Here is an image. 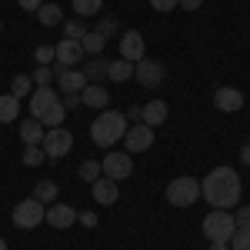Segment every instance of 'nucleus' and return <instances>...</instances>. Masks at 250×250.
<instances>
[{"mask_svg":"<svg viewBox=\"0 0 250 250\" xmlns=\"http://www.w3.org/2000/svg\"><path fill=\"white\" fill-rule=\"evenodd\" d=\"M240 193H244V184H240V173L233 167H213L204 180H200V197L210 204L213 210H230L240 204Z\"/></svg>","mask_w":250,"mask_h":250,"instance_id":"nucleus-1","label":"nucleus"},{"mask_svg":"<svg viewBox=\"0 0 250 250\" xmlns=\"http://www.w3.org/2000/svg\"><path fill=\"white\" fill-rule=\"evenodd\" d=\"M124 134H127V117L120 114V110H104L90 124V140H94L97 147H104V150H110L114 144H120Z\"/></svg>","mask_w":250,"mask_h":250,"instance_id":"nucleus-2","label":"nucleus"},{"mask_svg":"<svg viewBox=\"0 0 250 250\" xmlns=\"http://www.w3.org/2000/svg\"><path fill=\"white\" fill-rule=\"evenodd\" d=\"M14 227H20V230H34V227H40L43 224V217H47V204H40L37 197H27V200H20L17 207H14Z\"/></svg>","mask_w":250,"mask_h":250,"instance_id":"nucleus-3","label":"nucleus"},{"mask_svg":"<svg viewBox=\"0 0 250 250\" xmlns=\"http://www.w3.org/2000/svg\"><path fill=\"white\" fill-rule=\"evenodd\" d=\"M200 197V180L197 177H173L167 184V200L173 207H193Z\"/></svg>","mask_w":250,"mask_h":250,"instance_id":"nucleus-4","label":"nucleus"},{"mask_svg":"<svg viewBox=\"0 0 250 250\" xmlns=\"http://www.w3.org/2000/svg\"><path fill=\"white\" fill-rule=\"evenodd\" d=\"M237 230V224H233V213L230 210H210L204 217V237L207 240H220V244H227L230 240V233Z\"/></svg>","mask_w":250,"mask_h":250,"instance_id":"nucleus-5","label":"nucleus"},{"mask_svg":"<svg viewBox=\"0 0 250 250\" xmlns=\"http://www.w3.org/2000/svg\"><path fill=\"white\" fill-rule=\"evenodd\" d=\"M40 147H43L47 160H63V157L70 154V147H74V134L63 130V127H54V130L43 134V144Z\"/></svg>","mask_w":250,"mask_h":250,"instance_id":"nucleus-6","label":"nucleus"},{"mask_svg":"<svg viewBox=\"0 0 250 250\" xmlns=\"http://www.w3.org/2000/svg\"><path fill=\"white\" fill-rule=\"evenodd\" d=\"M100 170H104V177H110V180H127L134 173V157L127 154V150H110V154L100 160Z\"/></svg>","mask_w":250,"mask_h":250,"instance_id":"nucleus-7","label":"nucleus"},{"mask_svg":"<svg viewBox=\"0 0 250 250\" xmlns=\"http://www.w3.org/2000/svg\"><path fill=\"white\" fill-rule=\"evenodd\" d=\"M124 147H127V154H144V150H150V147H154V127H147L144 120L134 124V127H127Z\"/></svg>","mask_w":250,"mask_h":250,"instance_id":"nucleus-8","label":"nucleus"},{"mask_svg":"<svg viewBox=\"0 0 250 250\" xmlns=\"http://www.w3.org/2000/svg\"><path fill=\"white\" fill-rule=\"evenodd\" d=\"M147 57V40L140 30H124L120 34V60H130V63H140Z\"/></svg>","mask_w":250,"mask_h":250,"instance_id":"nucleus-9","label":"nucleus"},{"mask_svg":"<svg viewBox=\"0 0 250 250\" xmlns=\"http://www.w3.org/2000/svg\"><path fill=\"white\" fill-rule=\"evenodd\" d=\"M54 80H57L60 94H80V90L87 87V77H83V70L63 67V63H57V67H54Z\"/></svg>","mask_w":250,"mask_h":250,"instance_id":"nucleus-10","label":"nucleus"},{"mask_svg":"<svg viewBox=\"0 0 250 250\" xmlns=\"http://www.w3.org/2000/svg\"><path fill=\"white\" fill-rule=\"evenodd\" d=\"M134 77L140 87H160L164 83V63L160 60H140V63H134Z\"/></svg>","mask_w":250,"mask_h":250,"instance_id":"nucleus-11","label":"nucleus"},{"mask_svg":"<svg viewBox=\"0 0 250 250\" xmlns=\"http://www.w3.org/2000/svg\"><path fill=\"white\" fill-rule=\"evenodd\" d=\"M43 220H47L54 230H67V227L77 224V210H74L70 204H57V200H54V204L47 207V217H43Z\"/></svg>","mask_w":250,"mask_h":250,"instance_id":"nucleus-12","label":"nucleus"},{"mask_svg":"<svg viewBox=\"0 0 250 250\" xmlns=\"http://www.w3.org/2000/svg\"><path fill=\"white\" fill-rule=\"evenodd\" d=\"M57 100H60V97L54 94V87H34V94L27 97V104H30V117H34V120H40V117L47 114Z\"/></svg>","mask_w":250,"mask_h":250,"instance_id":"nucleus-13","label":"nucleus"},{"mask_svg":"<svg viewBox=\"0 0 250 250\" xmlns=\"http://www.w3.org/2000/svg\"><path fill=\"white\" fill-rule=\"evenodd\" d=\"M94 204L97 207H110V204H117V197H120V190H117V180H110V177H97L94 184Z\"/></svg>","mask_w":250,"mask_h":250,"instance_id":"nucleus-14","label":"nucleus"},{"mask_svg":"<svg viewBox=\"0 0 250 250\" xmlns=\"http://www.w3.org/2000/svg\"><path fill=\"white\" fill-rule=\"evenodd\" d=\"M80 57H83L80 40L63 37L60 43H54V60H57V63H63V67H74V63H80Z\"/></svg>","mask_w":250,"mask_h":250,"instance_id":"nucleus-15","label":"nucleus"},{"mask_svg":"<svg viewBox=\"0 0 250 250\" xmlns=\"http://www.w3.org/2000/svg\"><path fill=\"white\" fill-rule=\"evenodd\" d=\"M213 107L224 114H237L244 107V94L237 87H220V90H213Z\"/></svg>","mask_w":250,"mask_h":250,"instance_id":"nucleus-16","label":"nucleus"},{"mask_svg":"<svg viewBox=\"0 0 250 250\" xmlns=\"http://www.w3.org/2000/svg\"><path fill=\"white\" fill-rule=\"evenodd\" d=\"M80 104H83V107H94V110H104V107L110 104V94H107L100 83H87V87L80 90Z\"/></svg>","mask_w":250,"mask_h":250,"instance_id":"nucleus-17","label":"nucleus"},{"mask_svg":"<svg viewBox=\"0 0 250 250\" xmlns=\"http://www.w3.org/2000/svg\"><path fill=\"white\" fill-rule=\"evenodd\" d=\"M43 134H47V127H43L40 120H34V117L20 124V140H23L27 147H34V144H43Z\"/></svg>","mask_w":250,"mask_h":250,"instance_id":"nucleus-18","label":"nucleus"},{"mask_svg":"<svg viewBox=\"0 0 250 250\" xmlns=\"http://www.w3.org/2000/svg\"><path fill=\"white\" fill-rule=\"evenodd\" d=\"M20 117V97H14L10 90L0 94V124H14Z\"/></svg>","mask_w":250,"mask_h":250,"instance_id":"nucleus-19","label":"nucleus"},{"mask_svg":"<svg viewBox=\"0 0 250 250\" xmlns=\"http://www.w3.org/2000/svg\"><path fill=\"white\" fill-rule=\"evenodd\" d=\"M167 114H170V110H167L164 100H150V104L144 107V124H147V127H160V124L167 120Z\"/></svg>","mask_w":250,"mask_h":250,"instance_id":"nucleus-20","label":"nucleus"},{"mask_svg":"<svg viewBox=\"0 0 250 250\" xmlns=\"http://www.w3.org/2000/svg\"><path fill=\"white\" fill-rule=\"evenodd\" d=\"M130 77H134V63H130V60H110V67H107V80H114V83H127Z\"/></svg>","mask_w":250,"mask_h":250,"instance_id":"nucleus-21","label":"nucleus"},{"mask_svg":"<svg viewBox=\"0 0 250 250\" xmlns=\"http://www.w3.org/2000/svg\"><path fill=\"white\" fill-rule=\"evenodd\" d=\"M107 67H110V60H104V57H94V60H87L80 70H83V77H87V83H97V80H104L107 77Z\"/></svg>","mask_w":250,"mask_h":250,"instance_id":"nucleus-22","label":"nucleus"},{"mask_svg":"<svg viewBox=\"0 0 250 250\" xmlns=\"http://www.w3.org/2000/svg\"><path fill=\"white\" fill-rule=\"evenodd\" d=\"M37 17H40L43 27H57V23H63V10H60L57 3H40Z\"/></svg>","mask_w":250,"mask_h":250,"instance_id":"nucleus-23","label":"nucleus"},{"mask_svg":"<svg viewBox=\"0 0 250 250\" xmlns=\"http://www.w3.org/2000/svg\"><path fill=\"white\" fill-rule=\"evenodd\" d=\"M80 47H83V54H90V57H100L104 54V47H107V40L100 37L97 30H87L83 40H80Z\"/></svg>","mask_w":250,"mask_h":250,"instance_id":"nucleus-24","label":"nucleus"},{"mask_svg":"<svg viewBox=\"0 0 250 250\" xmlns=\"http://www.w3.org/2000/svg\"><path fill=\"white\" fill-rule=\"evenodd\" d=\"M57 193H60V187L54 180H37V187H34V197H37L40 204H47V207L57 200Z\"/></svg>","mask_w":250,"mask_h":250,"instance_id":"nucleus-25","label":"nucleus"},{"mask_svg":"<svg viewBox=\"0 0 250 250\" xmlns=\"http://www.w3.org/2000/svg\"><path fill=\"white\" fill-rule=\"evenodd\" d=\"M10 94L20 97V100L30 97V94H34V77H30V74H17V77L10 80Z\"/></svg>","mask_w":250,"mask_h":250,"instance_id":"nucleus-26","label":"nucleus"},{"mask_svg":"<svg viewBox=\"0 0 250 250\" xmlns=\"http://www.w3.org/2000/svg\"><path fill=\"white\" fill-rule=\"evenodd\" d=\"M63 117H67V110H63V104H54V107H50V110H47V114L40 117V124H43V127H47V130H54V127H60V124H63Z\"/></svg>","mask_w":250,"mask_h":250,"instance_id":"nucleus-27","label":"nucleus"},{"mask_svg":"<svg viewBox=\"0 0 250 250\" xmlns=\"http://www.w3.org/2000/svg\"><path fill=\"white\" fill-rule=\"evenodd\" d=\"M100 7H104V0H74L77 17H94V14H100Z\"/></svg>","mask_w":250,"mask_h":250,"instance_id":"nucleus-28","label":"nucleus"},{"mask_svg":"<svg viewBox=\"0 0 250 250\" xmlns=\"http://www.w3.org/2000/svg\"><path fill=\"white\" fill-rule=\"evenodd\" d=\"M83 34H87V23H83V20H63V37L83 40Z\"/></svg>","mask_w":250,"mask_h":250,"instance_id":"nucleus-29","label":"nucleus"},{"mask_svg":"<svg viewBox=\"0 0 250 250\" xmlns=\"http://www.w3.org/2000/svg\"><path fill=\"white\" fill-rule=\"evenodd\" d=\"M43 160H47V154H43V147H40V144H34V147H27V150H23V164H27V167H40Z\"/></svg>","mask_w":250,"mask_h":250,"instance_id":"nucleus-30","label":"nucleus"},{"mask_svg":"<svg viewBox=\"0 0 250 250\" xmlns=\"http://www.w3.org/2000/svg\"><path fill=\"white\" fill-rule=\"evenodd\" d=\"M77 173H80V180H90V184H94V180H97L104 170H100V160H83Z\"/></svg>","mask_w":250,"mask_h":250,"instance_id":"nucleus-31","label":"nucleus"},{"mask_svg":"<svg viewBox=\"0 0 250 250\" xmlns=\"http://www.w3.org/2000/svg\"><path fill=\"white\" fill-rule=\"evenodd\" d=\"M227 244H230V250H250V230H240V227H237Z\"/></svg>","mask_w":250,"mask_h":250,"instance_id":"nucleus-32","label":"nucleus"},{"mask_svg":"<svg viewBox=\"0 0 250 250\" xmlns=\"http://www.w3.org/2000/svg\"><path fill=\"white\" fill-rule=\"evenodd\" d=\"M117 30H120V23H117V17H104V20H97V34L107 40V37H114Z\"/></svg>","mask_w":250,"mask_h":250,"instance_id":"nucleus-33","label":"nucleus"},{"mask_svg":"<svg viewBox=\"0 0 250 250\" xmlns=\"http://www.w3.org/2000/svg\"><path fill=\"white\" fill-rule=\"evenodd\" d=\"M34 57H37V67H47V63H54V43H37Z\"/></svg>","mask_w":250,"mask_h":250,"instance_id":"nucleus-34","label":"nucleus"},{"mask_svg":"<svg viewBox=\"0 0 250 250\" xmlns=\"http://www.w3.org/2000/svg\"><path fill=\"white\" fill-rule=\"evenodd\" d=\"M30 77H34V87H50L54 83V67H37Z\"/></svg>","mask_w":250,"mask_h":250,"instance_id":"nucleus-35","label":"nucleus"},{"mask_svg":"<svg viewBox=\"0 0 250 250\" xmlns=\"http://www.w3.org/2000/svg\"><path fill=\"white\" fill-rule=\"evenodd\" d=\"M233 224H237L240 230H250V207H240V210L233 213Z\"/></svg>","mask_w":250,"mask_h":250,"instance_id":"nucleus-36","label":"nucleus"},{"mask_svg":"<svg viewBox=\"0 0 250 250\" xmlns=\"http://www.w3.org/2000/svg\"><path fill=\"white\" fill-rule=\"evenodd\" d=\"M150 7H154V10H160V14H167V10H173V7H177V0H150Z\"/></svg>","mask_w":250,"mask_h":250,"instance_id":"nucleus-37","label":"nucleus"},{"mask_svg":"<svg viewBox=\"0 0 250 250\" xmlns=\"http://www.w3.org/2000/svg\"><path fill=\"white\" fill-rule=\"evenodd\" d=\"M63 110H74V107H80V94H63Z\"/></svg>","mask_w":250,"mask_h":250,"instance_id":"nucleus-38","label":"nucleus"},{"mask_svg":"<svg viewBox=\"0 0 250 250\" xmlns=\"http://www.w3.org/2000/svg\"><path fill=\"white\" fill-rule=\"evenodd\" d=\"M17 3H20V10H27V14H37L43 0H17Z\"/></svg>","mask_w":250,"mask_h":250,"instance_id":"nucleus-39","label":"nucleus"},{"mask_svg":"<svg viewBox=\"0 0 250 250\" xmlns=\"http://www.w3.org/2000/svg\"><path fill=\"white\" fill-rule=\"evenodd\" d=\"M80 224H83V227H97V213H94V210L80 213Z\"/></svg>","mask_w":250,"mask_h":250,"instance_id":"nucleus-40","label":"nucleus"},{"mask_svg":"<svg viewBox=\"0 0 250 250\" xmlns=\"http://www.w3.org/2000/svg\"><path fill=\"white\" fill-rule=\"evenodd\" d=\"M200 3L204 0H177V7H184V10H200Z\"/></svg>","mask_w":250,"mask_h":250,"instance_id":"nucleus-41","label":"nucleus"},{"mask_svg":"<svg viewBox=\"0 0 250 250\" xmlns=\"http://www.w3.org/2000/svg\"><path fill=\"white\" fill-rule=\"evenodd\" d=\"M124 117H127V120H144V107H130Z\"/></svg>","mask_w":250,"mask_h":250,"instance_id":"nucleus-42","label":"nucleus"},{"mask_svg":"<svg viewBox=\"0 0 250 250\" xmlns=\"http://www.w3.org/2000/svg\"><path fill=\"white\" fill-rule=\"evenodd\" d=\"M240 160L250 167V144H244V147H240Z\"/></svg>","mask_w":250,"mask_h":250,"instance_id":"nucleus-43","label":"nucleus"},{"mask_svg":"<svg viewBox=\"0 0 250 250\" xmlns=\"http://www.w3.org/2000/svg\"><path fill=\"white\" fill-rule=\"evenodd\" d=\"M210 250H230V244H220V240H213V244H210Z\"/></svg>","mask_w":250,"mask_h":250,"instance_id":"nucleus-44","label":"nucleus"},{"mask_svg":"<svg viewBox=\"0 0 250 250\" xmlns=\"http://www.w3.org/2000/svg\"><path fill=\"white\" fill-rule=\"evenodd\" d=\"M0 250H7V240H3V237H0Z\"/></svg>","mask_w":250,"mask_h":250,"instance_id":"nucleus-45","label":"nucleus"},{"mask_svg":"<svg viewBox=\"0 0 250 250\" xmlns=\"http://www.w3.org/2000/svg\"><path fill=\"white\" fill-rule=\"evenodd\" d=\"M0 30H3V20H0Z\"/></svg>","mask_w":250,"mask_h":250,"instance_id":"nucleus-46","label":"nucleus"}]
</instances>
